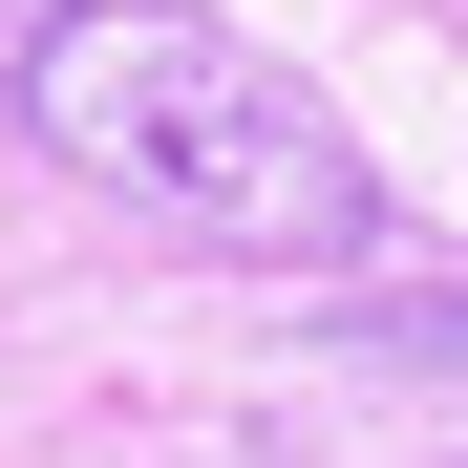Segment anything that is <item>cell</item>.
Listing matches in <instances>:
<instances>
[{
    "label": "cell",
    "instance_id": "6da1fadb",
    "mask_svg": "<svg viewBox=\"0 0 468 468\" xmlns=\"http://www.w3.org/2000/svg\"><path fill=\"white\" fill-rule=\"evenodd\" d=\"M22 149L64 192L149 213L171 256H256V277H362L383 256L362 128L277 43H234L213 0H43L22 22Z\"/></svg>",
    "mask_w": 468,
    "mask_h": 468
}]
</instances>
